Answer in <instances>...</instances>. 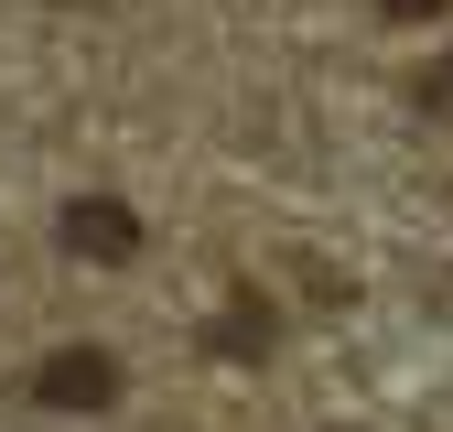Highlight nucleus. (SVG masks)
Returning a JSON list of instances; mask_svg holds the SVG:
<instances>
[{"label": "nucleus", "instance_id": "2", "mask_svg": "<svg viewBox=\"0 0 453 432\" xmlns=\"http://www.w3.org/2000/svg\"><path fill=\"white\" fill-rule=\"evenodd\" d=\"M65 249H76V259H130V249H141V216H130L119 195H76V205H65Z\"/></svg>", "mask_w": 453, "mask_h": 432}, {"label": "nucleus", "instance_id": "4", "mask_svg": "<svg viewBox=\"0 0 453 432\" xmlns=\"http://www.w3.org/2000/svg\"><path fill=\"white\" fill-rule=\"evenodd\" d=\"M421 108H453V66H432V76H421Z\"/></svg>", "mask_w": 453, "mask_h": 432}, {"label": "nucleus", "instance_id": "3", "mask_svg": "<svg viewBox=\"0 0 453 432\" xmlns=\"http://www.w3.org/2000/svg\"><path fill=\"white\" fill-rule=\"evenodd\" d=\"M378 12H388V22H442L453 0H378Z\"/></svg>", "mask_w": 453, "mask_h": 432}, {"label": "nucleus", "instance_id": "1", "mask_svg": "<svg viewBox=\"0 0 453 432\" xmlns=\"http://www.w3.org/2000/svg\"><path fill=\"white\" fill-rule=\"evenodd\" d=\"M22 400H43V411H108V400H119V357H108V346H54Z\"/></svg>", "mask_w": 453, "mask_h": 432}]
</instances>
